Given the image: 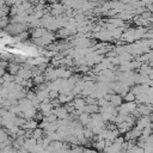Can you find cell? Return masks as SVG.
<instances>
[{
	"mask_svg": "<svg viewBox=\"0 0 153 153\" xmlns=\"http://www.w3.org/2000/svg\"><path fill=\"white\" fill-rule=\"evenodd\" d=\"M110 102H111V104H113V105H120L122 99H121L120 96H113L110 98Z\"/></svg>",
	"mask_w": 153,
	"mask_h": 153,
	"instance_id": "2",
	"label": "cell"
},
{
	"mask_svg": "<svg viewBox=\"0 0 153 153\" xmlns=\"http://www.w3.org/2000/svg\"><path fill=\"white\" fill-rule=\"evenodd\" d=\"M125 99L128 102V103H132V102L135 99V95L134 93H128V95L125 96Z\"/></svg>",
	"mask_w": 153,
	"mask_h": 153,
	"instance_id": "3",
	"label": "cell"
},
{
	"mask_svg": "<svg viewBox=\"0 0 153 153\" xmlns=\"http://www.w3.org/2000/svg\"><path fill=\"white\" fill-rule=\"evenodd\" d=\"M8 72L11 74H15V73H19V67L15 64H8Z\"/></svg>",
	"mask_w": 153,
	"mask_h": 153,
	"instance_id": "1",
	"label": "cell"
}]
</instances>
